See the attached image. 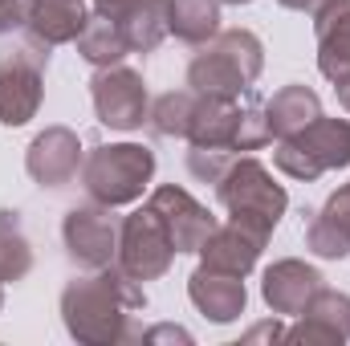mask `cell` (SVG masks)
Masks as SVG:
<instances>
[{
  "label": "cell",
  "mask_w": 350,
  "mask_h": 346,
  "mask_svg": "<svg viewBox=\"0 0 350 346\" xmlns=\"http://www.w3.org/2000/svg\"><path fill=\"white\" fill-rule=\"evenodd\" d=\"M147 306V293L135 277H126L118 265L94 269V277H78L62 293L66 326L78 343H118L131 338L126 318Z\"/></svg>",
  "instance_id": "6da1fadb"
},
{
  "label": "cell",
  "mask_w": 350,
  "mask_h": 346,
  "mask_svg": "<svg viewBox=\"0 0 350 346\" xmlns=\"http://www.w3.org/2000/svg\"><path fill=\"white\" fill-rule=\"evenodd\" d=\"M261 41L245 29H228L216 33L212 41H204V49L191 57L187 66V86L204 98H220V102H237L245 90L261 78Z\"/></svg>",
  "instance_id": "7a4b0ae2"
},
{
  "label": "cell",
  "mask_w": 350,
  "mask_h": 346,
  "mask_svg": "<svg viewBox=\"0 0 350 346\" xmlns=\"http://www.w3.org/2000/svg\"><path fill=\"white\" fill-rule=\"evenodd\" d=\"M155 175V151L139 143H114V147H94L82 163V183L90 200L106 208L135 204Z\"/></svg>",
  "instance_id": "3957f363"
},
{
  "label": "cell",
  "mask_w": 350,
  "mask_h": 346,
  "mask_svg": "<svg viewBox=\"0 0 350 346\" xmlns=\"http://www.w3.org/2000/svg\"><path fill=\"white\" fill-rule=\"evenodd\" d=\"M216 196L228 208V216L237 224H249L257 232H273L281 212L289 208V196L281 183H273V175L265 172L257 159H232L228 172L216 179Z\"/></svg>",
  "instance_id": "277c9868"
},
{
  "label": "cell",
  "mask_w": 350,
  "mask_h": 346,
  "mask_svg": "<svg viewBox=\"0 0 350 346\" xmlns=\"http://www.w3.org/2000/svg\"><path fill=\"white\" fill-rule=\"evenodd\" d=\"M277 168L293 179H318L350 163V118H314L297 135L277 143Z\"/></svg>",
  "instance_id": "5b68a950"
},
{
  "label": "cell",
  "mask_w": 350,
  "mask_h": 346,
  "mask_svg": "<svg viewBox=\"0 0 350 346\" xmlns=\"http://www.w3.org/2000/svg\"><path fill=\"white\" fill-rule=\"evenodd\" d=\"M172 261H175V245H172V237H167V228H163V220L155 216L151 204L139 208V212H131L118 224V257H114V265L126 277L155 281V277H163L172 269Z\"/></svg>",
  "instance_id": "8992f818"
},
{
  "label": "cell",
  "mask_w": 350,
  "mask_h": 346,
  "mask_svg": "<svg viewBox=\"0 0 350 346\" xmlns=\"http://www.w3.org/2000/svg\"><path fill=\"white\" fill-rule=\"evenodd\" d=\"M45 66H49V49L37 41H25L0 53V122L4 127H25L37 114Z\"/></svg>",
  "instance_id": "52a82bcc"
},
{
  "label": "cell",
  "mask_w": 350,
  "mask_h": 346,
  "mask_svg": "<svg viewBox=\"0 0 350 346\" xmlns=\"http://www.w3.org/2000/svg\"><path fill=\"white\" fill-rule=\"evenodd\" d=\"M94 114L110 131H139L147 122V82L126 66H106L90 82Z\"/></svg>",
  "instance_id": "ba28073f"
},
{
  "label": "cell",
  "mask_w": 350,
  "mask_h": 346,
  "mask_svg": "<svg viewBox=\"0 0 350 346\" xmlns=\"http://www.w3.org/2000/svg\"><path fill=\"white\" fill-rule=\"evenodd\" d=\"M62 241L82 269H106L118 257V220L110 216L106 204H82L66 216Z\"/></svg>",
  "instance_id": "9c48e42d"
},
{
  "label": "cell",
  "mask_w": 350,
  "mask_h": 346,
  "mask_svg": "<svg viewBox=\"0 0 350 346\" xmlns=\"http://www.w3.org/2000/svg\"><path fill=\"white\" fill-rule=\"evenodd\" d=\"M147 204H151L155 216L163 220L175 253H200V245L216 232V216H212L204 204H196L183 187H172V183H167V187H155Z\"/></svg>",
  "instance_id": "30bf717a"
},
{
  "label": "cell",
  "mask_w": 350,
  "mask_h": 346,
  "mask_svg": "<svg viewBox=\"0 0 350 346\" xmlns=\"http://www.w3.org/2000/svg\"><path fill=\"white\" fill-rule=\"evenodd\" d=\"M25 168L33 175V183H41V187H66L78 175V168H82V143H78V135L66 131V127H49L45 135L33 139Z\"/></svg>",
  "instance_id": "8fae6325"
},
{
  "label": "cell",
  "mask_w": 350,
  "mask_h": 346,
  "mask_svg": "<svg viewBox=\"0 0 350 346\" xmlns=\"http://www.w3.org/2000/svg\"><path fill=\"white\" fill-rule=\"evenodd\" d=\"M90 12L82 0H25V41H37L45 49L78 41V33L86 29Z\"/></svg>",
  "instance_id": "7c38bea8"
},
{
  "label": "cell",
  "mask_w": 350,
  "mask_h": 346,
  "mask_svg": "<svg viewBox=\"0 0 350 346\" xmlns=\"http://www.w3.org/2000/svg\"><path fill=\"white\" fill-rule=\"evenodd\" d=\"M285 338L289 343H350V297L322 285L306 302L301 322Z\"/></svg>",
  "instance_id": "4fadbf2b"
},
{
  "label": "cell",
  "mask_w": 350,
  "mask_h": 346,
  "mask_svg": "<svg viewBox=\"0 0 350 346\" xmlns=\"http://www.w3.org/2000/svg\"><path fill=\"white\" fill-rule=\"evenodd\" d=\"M265 241H269L265 232L249 228V224L228 220L224 228L216 224V232L200 245V257H204V265H208V269H220V273H237V277H245V273L257 265Z\"/></svg>",
  "instance_id": "5bb4252c"
},
{
  "label": "cell",
  "mask_w": 350,
  "mask_h": 346,
  "mask_svg": "<svg viewBox=\"0 0 350 346\" xmlns=\"http://www.w3.org/2000/svg\"><path fill=\"white\" fill-rule=\"evenodd\" d=\"M187 297H191V306L204 314V318H212V322H232V318H241L245 314V281L237 277V273H220V269H208V265H200L196 273H191V281H187Z\"/></svg>",
  "instance_id": "9a60e30c"
},
{
  "label": "cell",
  "mask_w": 350,
  "mask_h": 346,
  "mask_svg": "<svg viewBox=\"0 0 350 346\" xmlns=\"http://www.w3.org/2000/svg\"><path fill=\"white\" fill-rule=\"evenodd\" d=\"M318 289H322V273L301 261H277L273 269H265L261 293L273 314H301Z\"/></svg>",
  "instance_id": "2e32d148"
},
{
  "label": "cell",
  "mask_w": 350,
  "mask_h": 346,
  "mask_svg": "<svg viewBox=\"0 0 350 346\" xmlns=\"http://www.w3.org/2000/svg\"><path fill=\"white\" fill-rule=\"evenodd\" d=\"M318 33V70L338 82L350 74V0H330L322 12H314Z\"/></svg>",
  "instance_id": "e0dca14e"
},
{
  "label": "cell",
  "mask_w": 350,
  "mask_h": 346,
  "mask_svg": "<svg viewBox=\"0 0 350 346\" xmlns=\"http://www.w3.org/2000/svg\"><path fill=\"white\" fill-rule=\"evenodd\" d=\"M318 114H322V102H318V94H314L310 86H285L265 102V118H269L273 139L297 135V131L310 127Z\"/></svg>",
  "instance_id": "ac0fdd59"
},
{
  "label": "cell",
  "mask_w": 350,
  "mask_h": 346,
  "mask_svg": "<svg viewBox=\"0 0 350 346\" xmlns=\"http://www.w3.org/2000/svg\"><path fill=\"white\" fill-rule=\"evenodd\" d=\"M167 33L187 45H204L220 33V0H167Z\"/></svg>",
  "instance_id": "d6986e66"
},
{
  "label": "cell",
  "mask_w": 350,
  "mask_h": 346,
  "mask_svg": "<svg viewBox=\"0 0 350 346\" xmlns=\"http://www.w3.org/2000/svg\"><path fill=\"white\" fill-rule=\"evenodd\" d=\"M200 102H204V94H196L191 86L163 94V98L147 110L151 135H159V139H187V131H191V122H196V114H200Z\"/></svg>",
  "instance_id": "ffe728a7"
},
{
  "label": "cell",
  "mask_w": 350,
  "mask_h": 346,
  "mask_svg": "<svg viewBox=\"0 0 350 346\" xmlns=\"http://www.w3.org/2000/svg\"><path fill=\"white\" fill-rule=\"evenodd\" d=\"M131 45V53H151L167 37V0H139L122 21H114Z\"/></svg>",
  "instance_id": "44dd1931"
},
{
  "label": "cell",
  "mask_w": 350,
  "mask_h": 346,
  "mask_svg": "<svg viewBox=\"0 0 350 346\" xmlns=\"http://www.w3.org/2000/svg\"><path fill=\"white\" fill-rule=\"evenodd\" d=\"M78 53L86 57L90 66H98V70H106V66H118L126 53H131V45H126V37H122V29L110 21V16H102V12H94L86 21V29L78 33Z\"/></svg>",
  "instance_id": "7402d4cb"
},
{
  "label": "cell",
  "mask_w": 350,
  "mask_h": 346,
  "mask_svg": "<svg viewBox=\"0 0 350 346\" xmlns=\"http://www.w3.org/2000/svg\"><path fill=\"white\" fill-rule=\"evenodd\" d=\"M29 269H33V253L16 228V212H0V285L21 281Z\"/></svg>",
  "instance_id": "603a6c76"
},
{
  "label": "cell",
  "mask_w": 350,
  "mask_h": 346,
  "mask_svg": "<svg viewBox=\"0 0 350 346\" xmlns=\"http://www.w3.org/2000/svg\"><path fill=\"white\" fill-rule=\"evenodd\" d=\"M310 220H306V245L318 253V257H330V261H338V257H347L350 253V241L326 220V216H318V212H306Z\"/></svg>",
  "instance_id": "cb8c5ba5"
},
{
  "label": "cell",
  "mask_w": 350,
  "mask_h": 346,
  "mask_svg": "<svg viewBox=\"0 0 350 346\" xmlns=\"http://www.w3.org/2000/svg\"><path fill=\"white\" fill-rule=\"evenodd\" d=\"M269 139H273V131H269V118H265L261 106H241L237 131H232V155L237 151H257Z\"/></svg>",
  "instance_id": "d4e9b609"
},
{
  "label": "cell",
  "mask_w": 350,
  "mask_h": 346,
  "mask_svg": "<svg viewBox=\"0 0 350 346\" xmlns=\"http://www.w3.org/2000/svg\"><path fill=\"white\" fill-rule=\"evenodd\" d=\"M228 163H232V151H220V147H191V155H187L191 175L208 179V183H216L220 175L228 172Z\"/></svg>",
  "instance_id": "484cf974"
},
{
  "label": "cell",
  "mask_w": 350,
  "mask_h": 346,
  "mask_svg": "<svg viewBox=\"0 0 350 346\" xmlns=\"http://www.w3.org/2000/svg\"><path fill=\"white\" fill-rule=\"evenodd\" d=\"M318 216H326V220H330V224H334V228L350 241V183H347V187H338V191L326 200V208H322Z\"/></svg>",
  "instance_id": "4316f807"
},
{
  "label": "cell",
  "mask_w": 350,
  "mask_h": 346,
  "mask_svg": "<svg viewBox=\"0 0 350 346\" xmlns=\"http://www.w3.org/2000/svg\"><path fill=\"white\" fill-rule=\"evenodd\" d=\"M21 21H25V4L21 0H0V37L12 33Z\"/></svg>",
  "instance_id": "83f0119b"
},
{
  "label": "cell",
  "mask_w": 350,
  "mask_h": 346,
  "mask_svg": "<svg viewBox=\"0 0 350 346\" xmlns=\"http://www.w3.org/2000/svg\"><path fill=\"white\" fill-rule=\"evenodd\" d=\"M135 4H139V0H94V8H98L102 16H110V21H122Z\"/></svg>",
  "instance_id": "f1b7e54d"
},
{
  "label": "cell",
  "mask_w": 350,
  "mask_h": 346,
  "mask_svg": "<svg viewBox=\"0 0 350 346\" xmlns=\"http://www.w3.org/2000/svg\"><path fill=\"white\" fill-rule=\"evenodd\" d=\"M281 8H293V12H322L330 0H277Z\"/></svg>",
  "instance_id": "f546056e"
},
{
  "label": "cell",
  "mask_w": 350,
  "mask_h": 346,
  "mask_svg": "<svg viewBox=\"0 0 350 346\" xmlns=\"http://www.w3.org/2000/svg\"><path fill=\"white\" fill-rule=\"evenodd\" d=\"M220 4H253V0H220Z\"/></svg>",
  "instance_id": "4dcf8cb0"
},
{
  "label": "cell",
  "mask_w": 350,
  "mask_h": 346,
  "mask_svg": "<svg viewBox=\"0 0 350 346\" xmlns=\"http://www.w3.org/2000/svg\"><path fill=\"white\" fill-rule=\"evenodd\" d=\"M0 306H4V293H0Z\"/></svg>",
  "instance_id": "1f68e13d"
}]
</instances>
